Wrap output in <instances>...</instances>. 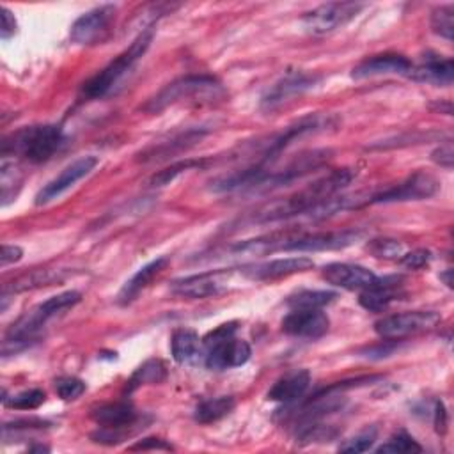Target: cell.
Returning <instances> with one entry per match:
<instances>
[{
	"mask_svg": "<svg viewBox=\"0 0 454 454\" xmlns=\"http://www.w3.org/2000/svg\"><path fill=\"white\" fill-rule=\"evenodd\" d=\"M356 177L355 168H337L328 172L323 177H317L305 188L282 197L275 199L252 215V222L255 223H268V222H280L289 220L294 216H307L310 209H314L317 204L332 199L346 188L353 179Z\"/></svg>",
	"mask_w": 454,
	"mask_h": 454,
	"instance_id": "6da1fadb",
	"label": "cell"
},
{
	"mask_svg": "<svg viewBox=\"0 0 454 454\" xmlns=\"http://www.w3.org/2000/svg\"><path fill=\"white\" fill-rule=\"evenodd\" d=\"M80 300H82V294L78 291H64L46 298L44 301L23 312L9 326L5 333L4 348H2L4 356L30 346L39 337V332L50 319L64 314L67 309H73Z\"/></svg>",
	"mask_w": 454,
	"mask_h": 454,
	"instance_id": "7a4b0ae2",
	"label": "cell"
},
{
	"mask_svg": "<svg viewBox=\"0 0 454 454\" xmlns=\"http://www.w3.org/2000/svg\"><path fill=\"white\" fill-rule=\"evenodd\" d=\"M66 142L64 129L59 124H35L14 131L2 144V156H20L28 163H44Z\"/></svg>",
	"mask_w": 454,
	"mask_h": 454,
	"instance_id": "3957f363",
	"label": "cell"
},
{
	"mask_svg": "<svg viewBox=\"0 0 454 454\" xmlns=\"http://www.w3.org/2000/svg\"><path fill=\"white\" fill-rule=\"evenodd\" d=\"M151 41L153 30H142L124 51H121L110 64H106L101 71H98L82 85V98L101 99L106 94H110L115 89V85L128 74V71L137 64V60L147 51Z\"/></svg>",
	"mask_w": 454,
	"mask_h": 454,
	"instance_id": "277c9868",
	"label": "cell"
},
{
	"mask_svg": "<svg viewBox=\"0 0 454 454\" xmlns=\"http://www.w3.org/2000/svg\"><path fill=\"white\" fill-rule=\"evenodd\" d=\"M238 323L229 321L218 325L204 339V365L211 371H225L239 367L248 362L252 349L250 344L236 337Z\"/></svg>",
	"mask_w": 454,
	"mask_h": 454,
	"instance_id": "5b68a950",
	"label": "cell"
},
{
	"mask_svg": "<svg viewBox=\"0 0 454 454\" xmlns=\"http://www.w3.org/2000/svg\"><path fill=\"white\" fill-rule=\"evenodd\" d=\"M218 94H222V85L216 78L209 74H186V76L176 78L174 82L167 83L161 90H158L144 105V110L151 114H158L179 101H188L192 98H199L200 101L206 98H216Z\"/></svg>",
	"mask_w": 454,
	"mask_h": 454,
	"instance_id": "8992f818",
	"label": "cell"
},
{
	"mask_svg": "<svg viewBox=\"0 0 454 454\" xmlns=\"http://www.w3.org/2000/svg\"><path fill=\"white\" fill-rule=\"evenodd\" d=\"M367 5L360 2H328L309 11L301 18V25L309 34L325 35L356 18Z\"/></svg>",
	"mask_w": 454,
	"mask_h": 454,
	"instance_id": "52a82bcc",
	"label": "cell"
},
{
	"mask_svg": "<svg viewBox=\"0 0 454 454\" xmlns=\"http://www.w3.org/2000/svg\"><path fill=\"white\" fill-rule=\"evenodd\" d=\"M442 316L434 310H408L380 317L374 323V332L385 340H399L434 328Z\"/></svg>",
	"mask_w": 454,
	"mask_h": 454,
	"instance_id": "ba28073f",
	"label": "cell"
},
{
	"mask_svg": "<svg viewBox=\"0 0 454 454\" xmlns=\"http://www.w3.org/2000/svg\"><path fill=\"white\" fill-rule=\"evenodd\" d=\"M92 420L101 427L99 431L92 433V440L98 443H115L119 442V431L135 426L138 420V413L131 403L117 401L106 403L99 408L92 410Z\"/></svg>",
	"mask_w": 454,
	"mask_h": 454,
	"instance_id": "9c48e42d",
	"label": "cell"
},
{
	"mask_svg": "<svg viewBox=\"0 0 454 454\" xmlns=\"http://www.w3.org/2000/svg\"><path fill=\"white\" fill-rule=\"evenodd\" d=\"M440 183L427 172H413L404 181L388 186L381 192L367 195V204H390V202H408L424 200L436 195Z\"/></svg>",
	"mask_w": 454,
	"mask_h": 454,
	"instance_id": "30bf717a",
	"label": "cell"
},
{
	"mask_svg": "<svg viewBox=\"0 0 454 454\" xmlns=\"http://www.w3.org/2000/svg\"><path fill=\"white\" fill-rule=\"evenodd\" d=\"M232 282V270H209L183 278H176L170 287L177 296L200 300L218 296L229 289Z\"/></svg>",
	"mask_w": 454,
	"mask_h": 454,
	"instance_id": "8fae6325",
	"label": "cell"
},
{
	"mask_svg": "<svg viewBox=\"0 0 454 454\" xmlns=\"http://www.w3.org/2000/svg\"><path fill=\"white\" fill-rule=\"evenodd\" d=\"M98 165V158L96 156H82L74 161H71L67 167H64L59 176H55L53 179H50L37 193H35V204L37 206H44L55 199H59L62 193H66L69 188H73L80 179H83L85 176H89L94 167Z\"/></svg>",
	"mask_w": 454,
	"mask_h": 454,
	"instance_id": "7c38bea8",
	"label": "cell"
},
{
	"mask_svg": "<svg viewBox=\"0 0 454 454\" xmlns=\"http://www.w3.org/2000/svg\"><path fill=\"white\" fill-rule=\"evenodd\" d=\"M319 82V76L303 71H287L261 98L262 110H273L296 96H301Z\"/></svg>",
	"mask_w": 454,
	"mask_h": 454,
	"instance_id": "4fadbf2b",
	"label": "cell"
},
{
	"mask_svg": "<svg viewBox=\"0 0 454 454\" xmlns=\"http://www.w3.org/2000/svg\"><path fill=\"white\" fill-rule=\"evenodd\" d=\"M330 319L321 309H291L280 321L286 335L298 339H319L328 332Z\"/></svg>",
	"mask_w": 454,
	"mask_h": 454,
	"instance_id": "5bb4252c",
	"label": "cell"
},
{
	"mask_svg": "<svg viewBox=\"0 0 454 454\" xmlns=\"http://www.w3.org/2000/svg\"><path fill=\"white\" fill-rule=\"evenodd\" d=\"M314 268V261L307 255H294V257H282L266 262L245 264L241 266V273L250 280H275L282 277H289L294 273H301Z\"/></svg>",
	"mask_w": 454,
	"mask_h": 454,
	"instance_id": "9a60e30c",
	"label": "cell"
},
{
	"mask_svg": "<svg viewBox=\"0 0 454 454\" xmlns=\"http://www.w3.org/2000/svg\"><path fill=\"white\" fill-rule=\"evenodd\" d=\"M114 4H103L98 5L82 16L74 20V23L69 28V39L74 44H90L101 37V34L106 30L110 20L115 14Z\"/></svg>",
	"mask_w": 454,
	"mask_h": 454,
	"instance_id": "2e32d148",
	"label": "cell"
},
{
	"mask_svg": "<svg viewBox=\"0 0 454 454\" xmlns=\"http://www.w3.org/2000/svg\"><path fill=\"white\" fill-rule=\"evenodd\" d=\"M321 277L340 289L355 291V289H365L378 278L369 268L351 262H330L321 270Z\"/></svg>",
	"mask_w": 454,
	"mask_h": 454,
	"instance_id": "e0dca14e",
	"label": "cell"
},
{
	"mask_svg": "<svg viewBox=\"0 0 454 454\" xmlns=\"http://www.w3.org/2000/svg\"><path fill=\"white\" fill-rule=\"evenodd\" d=\"M401 296H404L401 277H397V275L378 277L374 280V284L362 289L358 303L369 312H381L392 301L401 300Z\"/></svg>",
	"mask_w": 454,
	"mask_h": 454,
	"instance_id": "ac0fdd59",
	"label": "cell"
},
{
	"mask_svg": "<svg viewBox=\"0 0 454 454\" xmlns=\"http://www.w3.org/2000/svg\"><path fill=\"white\" fill-rule=\"evenodd\" d=\"M410 59L399 53H381V55H372L360 64H356L351 71V78L355 80H364V78H372V76H381V74H408L411 69Z\"/></svg>",
	"mask_w": 454,
	"mask_h": 454,
	"instance_id": "d6986e66",
	"label": "cell"
},
{
	"mask_svg": "<svg viewBox=\"0 0 454 454\" xmlns=\"http://www.w3.org/2000/svg\"><path fill=\"white\" fill-rule=\"evenodd\" d=\"M406 76L413 82L447 87L454 80V64H452V59L449 57L427 55L419 66H411Z\"/></svg>",
	"mask_w": 454,
	"mask_h": 454,
	"instance_id": "ffe728a7",
	"label": "cell"
},
{
	"mask_svg": "<svg viewBox=\"0 0 454 454\" xmlns=\"http://www.w3.org/2000/svg\"><path fill=\"white\" fill-rule=\"evenodd\" d=\"M310 387V372L307 369H294L280 376L268 390V399L282 404H294Z\"/></svg>",
	"mask_w": 454,
	"mask_h": 454,
	"instance_id": "44dd1931",
	"label": "cell"
},
{
	"mask_svg": "<svg viewBox=\"0 0 454 454\" xmlns=\"http://www.w3.org/2000/svg\"><path fill=\"white\" fill-rule=\"evenodd\" d=\"M170 353L179 365L204 364L202 339L190 328H177L170 337Z\"/></svg>",
	"mask_w": 454,
	"mask_h": 454,
	"instance_id": "7402d4cb",
	"label": "cell"
},
{
	"mask_svg": "<svg viewBox=\"0 0 454 454\" xmlns=\"http://www.w3.org/2000/svg\"><path fill=\"white\" fill-rule=\"evenodd\" d=\"M168 264L167 257H156L154 261L144 264L129 280H126V284L121 287L119 294H117V303L119 305H129L133 300H137V296L165 270V266Z\"/></svg>",
	"mask_w": 454,
	"mask_h": 454,
	"instance_id": "603a6c76",
	"label": "cell"
},
{
	"mask_svg": "<svg viewBox=\"0 0 454 454\" xmlns=\"http://www.w3.org/2000/svg\"><path fill=\"white\" fill-rule=\"evenodd\" d=\"M204 135V129H188L186 133H181V135H176L174 138L167 140V142H161L158 145H153L149 149H145L140 158L142 161H151V160H161V158H167V156H172L176 154L177 151L181 149H186L190 145H193L195 142H199Z\"/></svg>",
	"mask_w": 454,
	"mask_h": 454,
	"instance_id": "cb8c5ba5",
	"label": "cell"
},
{
	"mask_svg": "<svg viewBox=\"0 0 454 454\" xmlns=\"http://www.w3.org/2000/svg\"><path fill=\"white\" fill-rule=\"evenodd\" d=\"M234 406H236V399L232 395L204 399L195 406L193 419L199 424H211V422H216V420L227 417L234 410Z\"/></svg>",
	"mask_w": 454,
	"mask_h": 454,
	"instance_id": "d4e9b609",
	"label": "cell"
},
{
	"mask_svg": "<svg viewBox=\"0 0 454 454\" xmlns=\"http://www.w3.org/2000/svg\"><path fill=\"white\" fill-rule=\"evenodd\" d=\"M337 293L325 289H300L287 296V305L291 309H323L335 301Z\"/></svg>",
	"mask_w": 454,
	"mask_h": 454,
	"instance_id": "484cf974",
	"label": "cell"
},
{
	"mask_svg": "<svg viewBox=\"0 0 454 454\" xmlns=\"http://www.w3.org/2000/svg\"><path fill=\"white\" fill-rule=\"evenodd\" d=\"M167 378V369L161 364V360H147L144 362L140 367L135 369V372L131 374V378L128 380L126 385V392H133L142 385H154V383H161Z\"/></svg>",
	"mask_w": 454,
	"mask_h": 454,
	"instance_id": "4316f807",
	"label": "cell"
},
{
	"mask_svg": "<svg viewBox=\"0 0 454 454\" xmlns=\"http://www.w3.org/2000/svg\"><path fill=\"white\" fill-rule=\"evenodd\" d=\"M339 429L332 424H323L321 420L305 422L296 426V442L312 443V442H330L335 440Z\"/></svg>",
	"mask_w": 454,
	"mask_h": 454,
	"instance_id": "83f0119b",
	"label": "cell"
},
{
	"mask_svg": "<svg viewBox=\"0 0 454 454\" xmlns=\"http://www.w3.org/2000/svg\"><path fill=\"white\" fill-rule=\"evenodd\" d=\"M44 401H46V394L41 388H28V390H23V392H20L16 395H11V397H7L4 394V397H2L4 406L5 408H14V410H35Z\"/></svg>",
	"mask_w": 454,
	"mask_h": 454,
	"instance_id": "f1b7e54d",
	"label": "cell"
},
{
	"mask_svg": "<svg viewBox=\"0 0 454 454\" xmlns=\"http://www.w3.org/2000/svg\"><path fill=\"white\" fill-rule=\"evenodd\" d=\"M431 28L436 35L443 37L445 41H452L454 35V5H440L431 14Z\"/></svg>",
	"mask_w": 454,
	"mask_h": 454,
	"instance_id": "f546056e",
	"label": "cell"
},
{
	"mask_svg": "<svg viewBox=\"0 0 454 454\" xmlns=\"http://www.w3.org/2000/svg\"><path fill=\"white\" fill-rule=\"evenodd\" d=\"M18 167L14 165V161H7L4 158L2 161V170H0V176H2V204L7 206L9 200H12L20 190V183H21V177L18 176Z\"/></svg>",
	"mask_w": 454,
	"mask_h": 454,
	"instance_id": "4dcf8cb0",
	"label": "cell"
},
{
	"mask_svg": "<svg viewBox=\"0 0 454 454\" xmlns=\"http://www.w3.org/2000/svg\"><path fill=\"white\" fill-rule=\"evenodd\" d=\"M376 452H422V445L417 443V440H413L411 434L401 429L388 436V440L381 443L376 449Z\"/></svg>",
	"mask_w": 454,
	"mask_h": 454,
	"instance_id": "1f68e13d",
	"label": "cell"
},
{
	"mask_svg": "<svg viewBox=\"0 0 454 454\" xmlns=\"http://www.w3.org/2000/svg\"><path fill=\"white\" fill-rule=\"evenodd\" d=\"M378 438V429L376 427H365L364 431H360L358 434L351 436L349 440H346L344 443L339 445V452H346V454H358V452H365L369 450L374 442Z\"/></svg>",
	"mask_w": 454,
	"mask_h": 454,
	"instance_id": "d6a6232c",
	"label": "cell"
},
{
	"mask_svg": "<svg viewBox=\"0 0 454 454\" xmlns=\"http://www.w3.org/2000/svg\"><path fill=\"white\" fill-rule=\"evenodd\" d=\"M367 250L380 259H401V255L404 254V247L403 243H399L397 239H390V238H378V239H371L367 245Z\"/></svg>",
	"mask_w": 454,
	"mask_h": 454,
	"instance_id": "836d02e7",
	"label": "cell"
},
{
	"mask_svg": "<svg viewBox=\"0 0 454 454\" xmlns=\"http://www.w3.org/2000/svg\"><path fill=\"white\" fill-rule=\"evenodd\" d=\"M55 278V275H51L48 270H35L32 273H27L20 278H16L12 282V286H4V293L9 291H25V289H32V287H39V286H46Z\"/></svg>",
	"mask_w": 454,
	"mask_h": 454,
	"instance_id": "e575fe53",
	"label": "cell"
},
{
	"mask_svg": "<svg viewBox=\"0 0 454 454\" xmlns=\"http://www.w3.org/2000/svg\"><path fill=\"white\" fill-rule=\"evenodd\" d=\"M204 165L202 160H184V161H177V163H172L170 167H167L165 170H160L158 174H154L151 177V184L153 186H163V184H168L176 179V176L193 168V167H200Z\"/></svg>",
	"mask_w": 454,
	"mask_h": 454,
	"instance_id": "d590c367",
	"label": "cell"
},
{
	"mask_svg": "<svg viewBox=\"0 0 454 454\" xmlns=\"http://www.w3.org/2000/svg\"><path fill=\"white\" fill-rule=\"evenodd\" d=\"M55 392L64 401H74L85 392V383L74 376H64L55 380Z\"/></svg>",
	"mask_w": 454,
	"mask_h": 454,
	"instance_id": "8d00e7d4",
	"label": "cell"
},
{
	"mask_svg": "<svg viewBox=\"0 0 454 454\" xmlns=\"http://www.w3.org/2000/svg\"><path fill=\"white\" fill-rule=\"evenodd\" d=\"M431 261V252L426 248H415L411 252H404L399 259V262L410 270H420L427 266Z\"/></svg>",
	"mask_w": 454,
	"mask_h": 454,
	"instance_id": "74e56055",
	"label": "cell"
},
{
	"mask_svg": "<svg viewBox=\"0 0 454 454\" xmlns=\"http://www.w3.org/2000/svg\"><path fill=\"white\" fill-rule=\"evenodd\" d=\"M431 160H433L436 165H440V167L450 170V168H452V161H454L452 142H450V140H445V144H440V145L431 153Z\"/></svg>",
	"mask_w": 454,
	"mask_h": 454,
	"instance_id": "f35d334b",
	"label": "cell"
},
{
	"mask_svg": "<svg viewBox=\"0 0 454 454\" xmlns=\"http://www.w3.org/2000/svg\"><path fill=\"white\" fill-rule=\"evenodd\" d=\"M0 12H2V25H0V37L5 41L9 39L11 35L16 34V28H18V23H16V18L14 14L7 9V7H0Z\"/></svg>",
	"mask_w": 454,
	"mask_h": 454,
	"instance_id": "ab89813d",
	"label": "cell"
},
{
	"mask_svg": "<svg viewBox=\"0 0 454 454\" xmlns=\"http://www.w3.org/2000/svg\"><path fill=\"white\" fill-rule=\"evenodd\" d=\"M23 257V250L18 245H2V252H0V264L2 268H5L7 264L18 262Z\"/></svg>",
	"mask_w": 454,
	"mask_h": 454,
	"instance_id": "60d3db41",
	"label": "cell"
},
{
	"mask_svg": "<svg viewBox=\"0 0 454 454\" xmlns=\"http://www.w3.org/2000/svg\"><path fill=\"white\" fill-rule=\"evenodd\" d=\"M147 449H161V450H170L172 449V445H168L165 440H161V438H154V436H151V438H144V440H140V442H137L135 445H131L129 447V450H147Z\"/></svg>",
	"mask_w": 454,
	"mask_h": 454,
	"instance_id": "b9f144b4",
	"label": "cell"
},
{
	"mask_svg": "<svg viewBox=\"0 0 454 454\" xmlns=\"http://www.w3.org/2000/svg\"><path fill=\"white\" fill-rule=\"evenodd\" d=\"M445 426H447V413H445L443 403L436 401V404H434V429L438 433H443Z\"/></svg>",
	"mask_w": 454,
	"mask_h": 454,
	"instance_id": "7bdbcfd3",
	"label": "cell"
},
{
	"mask_svg": "<svg viewBox=\"0 0 454 454\" xmlns=\"http://www.w3.org/2000/svg\"><path fill=\"white\" fill-rule=\"evenodd\" d=\"M450 275H452V270H447L445 273H440V280H443L447 287H452V278H450Z\"/></svg>",
	"mask_w": 454,
	"mask_h": 454,
	"instance_id": "ee69618b",
	"label": "cell"
},
{
	"mask_svg": "<svg viewBox=\"0 0 454 454\" xmlns=\"http://www.w3.org/2000/svg\"><path fill=\"white\" fill-rule=\"evenodd\" d=\"M48 452L50 449L48 447H44V445H32V447H28V452Z\"/></svg>",
	"mask_w": 454,
	"mask_h": 454,
	"instance_id": "f6af8a7d",
	"label": "cell"
}]
</instances>
